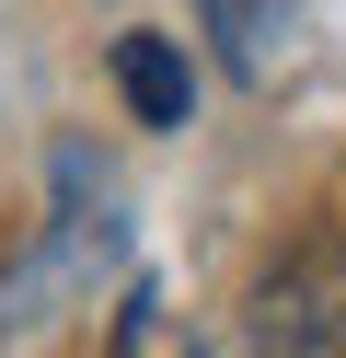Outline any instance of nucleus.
Masks as SVG:
<instances>
[{
    "mask_svg": "<svg viewBox=\"0 0 346 358\" xmlns=\"http://www.w3.org/2000/svg\"><path fill=\"white\" fill-rule=\"evenodd\" d=\"M243 347H289V358H346V243L289 255L266 289L243 301Z\"/></svg>",
    "mask_w": 346,
    "mask_h": 358,
    "instance_id": "nucleus-1",
    "label": "nucleus"
},
{
    "mask_svg": "<svg viewBox=\"0 0 346 358\" xmlns=\"http://www.w3.org/2000/svg\"><path fill=\"white\" fill-rule=\"evenodd\" d=\"M115 93H127V116H138V127H185L196 70H185L173 35H115Z\"/></svg>",
    "mask_w": 346,
    "mask_h": 358,
    "instance_id": "nucleus-3",
    "label": "nucleus"
},
{
    "mask_svg": "<svg viewBox=\"0 0 346 358\" xmlns=\"http://www.w3.org/2000/svg\"><path fill=\"white\" fill-rule=\"evenodd\" d=\"M196 24H208V47H219L231 81H277L289 47H300V24H312V0H196Z\"/></svg>",
    "mask_w": 346,
    "mask_h": 358,
    "instance_id": "nucleus-2",
    "label": "nucleus"
}]
</instances>
